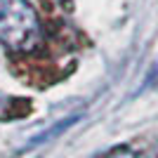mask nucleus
<instances>
[{"label": "nucleus", "mask_w": 158, "mask_h": 158, "mask_svg": "<svg viewBox=\"0 0 158 158\" xmlns=\"http://www.w3.org/2000/svg\"><path fill=\"white\" fill-rule=\"evenodd\" d=\"M40 35L38 14L28 0H0V45L12 52H31Z\"/></svg>", "instance_id": "obj_1"}]
</instances>
